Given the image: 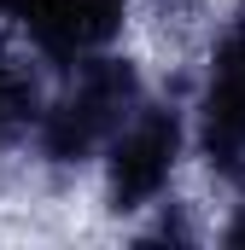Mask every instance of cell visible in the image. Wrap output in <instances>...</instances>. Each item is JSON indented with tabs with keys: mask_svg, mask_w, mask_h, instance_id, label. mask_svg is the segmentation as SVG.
Segmentation results:
<instances>
[{
	"mask_svg": "<svg viewBox=\"0 0 245 250\" xmlns=\"http://www.w3.org/2000/svg\"><path fill=\"white\" fill-rule=\"evenodd\" d=\"M140 70L128 59H111V53H94V59L76 64V76H70V87H64L59 99L41 111V123H35V146H41V157L47 163H82V157H94L99 146H111L122 128L140 117Z\"/></svg>",
	"mask_w": 245,
	"mask_h": 250,
	"instance_id": "1",
	"label": "cell"
},
{
	"mask_svg": "<svg viewBox=\"0 0 245 250\" xmlns=\"http://www.w3.org/2000/svg\"><path fill=\"white\" fill-rule=\"evenodd\" d=\"M181 117L164 111V105H140V117L111 140V157H105V204L111 215H134L146 204H158V192L170 187L175 163H181Z\"/></svg>",
	"mask_w": 245,
	"mask_h": 250,
	"instance_id": "2",
	"label": "cell"
},
{
	"mask_svg": "<svg viewBox=\"0 0 245 250\" xmlns=\"http://www.w3.org/2000/svg\"><path fill=\"white\" fill-rule=\"evenodd\" d=\"M198 146L222 181L245 187V23L228 29L216 47L210 87L198 105Z\"/></svg>",
	"mask_w": 245,
	"mask_h": 250,
	"instance_id": "3",
	"label": "cell"
},
{
	"mask_svg": "<svg viewBox=\"0 0 245 250\" xmlns=\"http://www.w3.org/2000/svg\"><path fill=\"white\" fill-rule=\"evenodd\" d=\"M29 47L47 64H76L105 53L122 35V0H29L18 12Z\"/></svg>",
	"mask_w": 245,
	"mask_h": 250,
	"instance_id": "4",
	"label": "cell"
},
{
	"mask_svg": "<svg viewBox=\"0 0 245 250\" xmlns=\"http://www.w3.org/2000/svg\"><path fill=\"white\" fill-rule=\"evenodd\" d=\"M41 82H35V70L24 59H12V53H0V140L6 134H18V128L41 123Z\"/></svg>",
	"mask_w": 245,
	"mask_h": 250,
	"instance_id": "5",
	"label": "cell"
},
{
	"mask_svg": "<svg viewBox=\"0 0 245 250\" xmlns=\"http://www.w3.org/2000/svg\"><path fill=\"white\" fill-rule=\"evenodd\" d=\"M146 239H175V245H187V239H193V227L181 221V209H164V221H158Z\"/></svg>",
	"mask_w": 245,
	"mask_h": 250,
	"instance_id": "6",
	"label": "cell"
},
{
	"mask_svg": "<svg viewBox=\"0 0 245 250\" xmlns=\"http://www.w3.org/2000/svg\"><path fill=\"white\" fill-rule=\"evenodd\" d=\"M222 239H228V245H245V209L228 221V233H222Z\"/></svg>",
	"mask_w": 245,
	"mask_h": 250,
	"instance_id": "7",
	"label": "cell"
}]
</instances>
